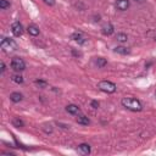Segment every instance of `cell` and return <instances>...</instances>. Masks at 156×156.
<instances>
[{
  "mask_svg": "<svg viewBox=\"0 0 156 156\" xmlns=\"http://www.w3.org/2000/svg\"><path fill=\"white\" fill-rule=\"evenodd\" d=\"M122 106L129 111H133V112H139L143 110V105L140 104V101L134 99V98H123L122 99Z\"/></svg>",
  "mask_w": 156,
  "mask_h": 156,
  "instance_id": "cell-1",
  "label": "cell"
},
{
  "mask_svg": "<svg viewBox=\"0 0 156 156\" xmlns=\"http://www.w3.org/2000/svg\"><path fill=\"white\" fill-rule=\"evenodd\" d=\"M98 89L101 90V91H104V93L112 94V93L116 91L117 87H116L115 83H112V82H110V80H101V82L98 83Z\"/></svg>",
  "mask_w": 156,
  "mask_h": 156,
  "instance_id": "cell-2",
  "label": "cell"
},
{
  "mask_svg": "<svg viewBox=\"0 0 156 156\" xmlns=\"http://www.w3.org/2000/svg\"><path fill=\"white\" fill-rule=\"evenodd\" d=\"M0 46H1V50L5 51V52H11L13 50L17 49V44L15 40L10 39V38H4L0 43Z\"/></svg>",
  "mask_w": 156,
  "mask_h": 156,
  "instance_id": "cell-3",
  "label": "cell"
},
{
  "mask_svg": "<svg viewBox=\"0 0 156 156\" xmlns=\"http://www.w3.org/2000/svg\"><path fill=\"white\" fill-rule=\"evenodd\" d=\"M11 67H12V69H15L17 72H21L26 68V62L20 57H13L12 61H11Z\"/></svg>",
  "mask_w": 156,
  "mask_h": 156,
  "instance_id": "cell-4",
  "label": "cell"
},
{
  "mask_svg": "<svg viewBox=\"0 0 156 156\" xmlns=\"http://www.w3.org/2000/svg\"><path fill=\"white\" fill-rule=\"evenodd\" d=\"M11 32H12V34L15 37H21L23 34V27H22V24L18 21L13 22L12 26H11Z\"/></svg>",
  "mask_w": 156,
  "mask_h": 156,
  "instance_id": "cell-5",
  "label": "cell"
},
{
  "mask_svg": "<svg viewBox=\"0 0 156 156\" xmlns=\"http://www.w3.org/2000/svg\"><path fill=\"white\" fill-rule=\"evenodd\" d=\"M116 7L119 11H126L129 7V0H117L116 1Z\"/></svg>",
  "mask_w": 156,
  "mask_h": 156,
  "instance_id": "cell-6",
  "label": "cell"
},
{
  "mask_svg": "<svg viewBox=\"0 0 156 156\" xmlns=\"http://www.w3.org/2000/svg\"><path fill=\"white\" fill-rule=\"evenodd\" d=\"M101 33L104 35H111L113 33V26L111 23H106L101 27Z\"/></svg>",
  "mask_w": 156,
  "mask_h": 156,
  "instance_id": "cell-7",
  "label": "cell"
},
{
  "mask_svg": "<svg viewBox=\"0 0 156 156\" xmlns=\"http://www.w3.org/2000/svg\"><path fill=\"white\" fill-rule=\"evenodd\" d=\"M66 111H67L68 113H71V115H79V113H80L79 107H78L77 105H74V104L67 105V106H66Z\"/></svg>",
  "mask_w": 156,
  "mask_h": 156,
  "instance_id": "cell-8",
  "label": "cell"
},
{
  "mask_svg": "<svg viewBox=\"0 0 156 156\" xmlns=\"http://www.w3.org/2000/svg\"><path fill=\"white\" fill-rule=\"evenodd\" d=\"M78 151L80 152V154H83V155H88V154H90V146L88 145V144H79L78 145Z\"/></svg>",
  "mask_w": 156,
  "mask_h": 156,
  "instance_id": "cell-9",
  "label": "cell"
},
{
  "mask_svg": "<svg viewBox=\"0 0 156 156\" xmlns=\"http://www.w3.org/2000/svg\"><path fill=\"white\" fill-rule=\"evenodd\" d=\"M77 123H78V124H82V126H88V124L90 123V119H89L87 116L80 115V116L77 117Z\"/></svg>",
  "mask_w": 156,
  "mask_h": 156,
  "instance_id": "cell-10",
  "label": "cell"
},
{
  "mask_svg": "<svg viewBox=\"0 0 156 156\" xmlns=\"http://www.w3.org/2000/svg\"><path fill=\"white\" fill-rule=\"evenodd\" d=\"M27 30H28V33H29L30 35H33V37H37V35L39 34V28H38L35 24H29L28 28H27Z\"/></svg>",
  "mask_w": 156,
  "mask_h": 156,
  "instance_id": "cell-11",
  "label": "cell"
},
{
  "mask_svg": "<svg viewBox=\"0 0 156 156\" xmlns=\"http://www.w3.org/2000/svg\"><path fill=\"white\" fill-rule=\"evenodd\" d=\"M23 99V95L21 94V93H12L11 95H10V100L12 101V102H20L21 100Z\"/></svg>",
  "mask_w": 156,
  "mask_h": 156,
  "instance_id": "cell-12",
  "label": "cell"
},
{
  "mask_svg": "<svg viewBox=\"0 0 156 156\" xmlns=\"http://www.w3.org/2000/svg\"><path fill=\"white\" fill-rule=\"evenodd\" d=\"M71 39H73L74 41L79 43V44H84V43H85V40H84V38L82 37L80 33H73V34L71 35Z\"/></svg>",
  "mask_w": 156,
  "mask_h": 156,
  "instance_id": "cell-13",
  "label": "cell"
},
{
  "mask_svg": "<svg viewBox=\"0 0 156 156\" xmlns=\"http://www.w3.org/2000/svg\"><path fill=\"white\" fill-rule=\"evenodd\" d=\"M12 126L13 127H17V128H21V127L24 126V123H23V121L20 117H13L12 118Z\"/></svg>",
  "mask_w": 156,
  "mask_h": 156,
  "instance_id": "cell-14",
  "label": "cell"
},
{
  "mask_svg": "<svg viewBox=\"0 0 156 156\" xmlns=\"http://www.w3.org/2000/svg\"><path fill=\"white\" fill-rule=\"evenodd\" d=\"M115 52L121 54V55H127V54H129V50L127 48H124V46H116L115 48Z\"/></svg>",
  "mask_w": 156,
  "mask_h": 156,
  "instance_id": "cell-15",
  "label": "cell"
},
{
  "mask_svg": "<svg viewBox=\"0 0 156 156\" xmlns=\"http://www.w3.org/2000/svg\"><path fill=\"white\" fill-rule=\"evenodd\" d=\"M116 39H117V41H119V43H124V41L128 40V37H127V34H124V33H117Z\"/></svg>",
  "mask_w": 156,
  "mask_h": 156,
  "instance_id": "cell-16",
  "label": "cell"
},
{
  "mask_svg": "<svg viewBox=\"0 0 156 156\" xmlns=\"http://www.w3.org/2000/svg\"><path fill=\"white\" fill-rule=\"evenodd\" d=\"M34 84H35L37 87H39V88H46V87H48L46 80H43V79H37V80L34 82Z\"/></svg>",
  "mask_w": 156,
  "mask_h": 156,
  "instance_id": "cell-17",
  "label": "cell"
},
{
  "mask_svg": "<svg viewBox=\"0 0 156 156\" xmlns=\"http://www.w3.org/2000/svg\"><path fill=\"white\" fill-rule=\"evenodd\" d=\"M105 65H106V60H105L104 57H98V58H96V66H98V67L101 68V67H104Z\"/></svg>",
  "mask_w": 156,
  "mask_h": 156,
  "instance_id": "cell-18",
  "label": "cell"
},
{
  "mask_svg": "<svg viewBox=\"0 0 156 156\" xmlns=\"http://www.w3.org/2000/svg\"><path fill=\"white\" fill-rule=\"evenodd\" d=\"M12 80L17 84H21V83H23V77L20 74H15V76H12Z\"/></svg>",
  "mask_w": 156,
  "mask_h": 156,
  "instance_id": "cell-19",
  "label": "cell"
},
{
  "mask_svg": "<svg viewBox=\"0 0 156 156\" xmlns=\"http://www.w3.org/2000/svg\"><path fill=\"white\" fill-rule=\"evenodd\" d=\"M10 6V2L7 1V0H0V9H6V7H9Z\"/></svg>",
  "mask_w": 156,
  "mask_h": 156,
  "instance_id": "cell-20",
  "label": "cell"
},
{
  "mask_svg": "<svg viewBox=\"0 0 156 156\" xmlns=\"http://www.w3.org/2000/svg\"><path fill=\"white\" fill-rule=\"evenodd\" d=\"M46 5H49V6H54L55 5V0H43Z\"/></svg>",
  "mask_w": 156,
  "mask_h": 156,
  "instance_id": "cell-21",
  "label": "cell"
},
{
  "mask_svg": "<svg viewBox=\"0 0 156 156\" xmlns=\"http://www.w3.org/2000/svg\"><path fill=\"white\" fill-rule=\"evenodd\" d=\"M90 105H91V107H93V108H98V107H99V102H98V101H95V100H93V101L90 102Z\"/></svg>",
  "mask_w": 156,
  "mask_h": 156,
  "instance_id": "cell-22",
  "label": "cell"
},
{
  "mask_svg": "<svg viewBox=\"0 0 156 156\" xmlns=\"http://www.w3.org/2000/svg\"><path fill=\"white\" fill-rule=\"evenodd\" d=\"M0 67H1V73H4V72H5V69H6V67H5V63H4L2 61L0 62Z\"/></svg>",
  "mask_w": 156,
  "mask_h": 156,
  "instance_id": "cell-23",
  "label": "cell"
},
{
  "mask_svg": "<svg viewBox=\"0 0 156 156\" xmlns=\"http://www.w3.org/2000/svg\"><path fill=\"white\" fill-rule=\"evenodd\" d=\"M72 52H73V55H74V56H79V55H80V54H79V52H77L76 50H73Z\"/></svg>",
  "mask_w": 156,
  "mask_h": 156,
  "instance_id": "cell-24",
  "label": "cell"
},
{
  "mask_svg": "<svg viewBox=\"0 0 156 156\" xmlns=\"http://www.w3.org/2000/svg\"><path fill=\"white\" fill-rule=\"evenodd\" d=\"M135 1H143V0H135Z\"/></svg>",
  "mask_w": 156,
  "mask_h": 156,
  "instance_id": "cell-25",
  "label": "cell"
},
{
  "mask_svg": "<svg viewBox=\"0 0 156 156\" xmlns=\"http://www.w3.org/2000/svg\"><path fill=\"white\" fill-rule=\"evenodd\" d=\"M155 98H156V91H155Z\"/></svg>",
  "mask_w": 156,
  "mask_h": 156,
  "instance_id": "cell-26",
  "label": "cell"
},
{
  "mask_svg": "<svg viewBox=\"0 0 156 156\" xmlns=\"http://www.w3.org/2000/svg\"><path fill=\"white\" fill-rule=\"evenodd\" d=\"M155 40H156V37H155Z\"/></svg>",
  "mask_w": 156,
  "mask_h": 156,
  "instance_id": "cell-27",
  "label": "cell"
}]
</instances>
